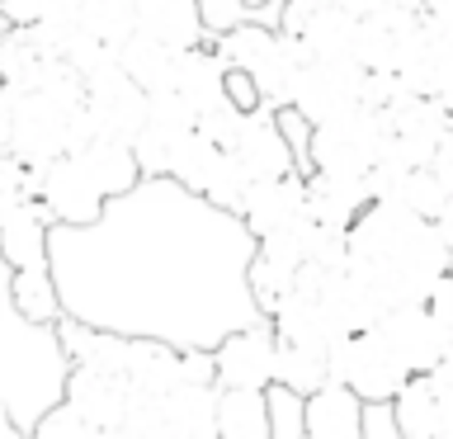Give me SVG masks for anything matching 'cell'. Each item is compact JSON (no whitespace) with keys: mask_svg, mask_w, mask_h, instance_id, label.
Here are the masks:
<instances>
[{"mask_svg":"<svg viewBox=\"0 0 453 439\" xmlns=\"http://www.w3.org/2000/svg\"><path fill=\"white\" fill-rule=\"evenodd\" d=\"M137 28L170 48H194V42L212 38L198 0H137Z\"/></svg>","mask_w":453,"mask_h":439,"instance_id":"ac0fdd59","label":"cell"},{"mask_svg":"<svg viewBox=\"0 0 453 439\" xmlns=\"http://www.w3.org/2000/svg\"><path fill=\"white\" fill-rule=\"evenodd\" d=\"M392 151V119L388 109L359 104L340 119L317 123L311 137V175H368Z\"/></svg>","mask_w":453,"mask_h":439,"instance_id":"3957f363","label":"cell"},{"mask_svg":"<svg viewBox=\"0 0 453 439\" xmlns=\"http://www.w3.org/2000/svg\"><path fill=\"white\" fill-rule=\"evenodd\" d=\"M81 19L95 38H104L109 48H123L137 34V0H85Z\"/></svg>","mask_w":453,"mask_h":439,"instance_id":"83f0119b","label":"cell"},{"mask_svg":"<svg viewBox=\"0 0 453 439\" xmlns=\"http://www.w3.org/2000/svg\"><path fill=\"white\" fill-rule=\"evenodd\" d=\"M218 435L222 439H274L269 388H218Z\"/></svg>","mask_w":453,"mask_h":439,"instance_id":"44dd1931","label":"cell"},{"mask_svg":"<svg viewBox=\"0 0 453 439\" xmlns=\"http://www.w3.org/2000/svg\"><path fill=\"white\" fill-rule=\"evenodd\" d=\"M260 236L241 212L147 175L99 222L52 227V274L66 317L123 335H156L180 350H212L265 312L250 289Z\"/></svg>","mask_w":453,"mask_h":439,"instance_id":"6da1fadb","label":"cell"},{"mask_svg":"<svg viewBox=\"0 0 453 439\" xmlns=\"http://www.w3.org/2000/svg\"><path fill=\"white\" fill-rule=\"evenodd\" d=\"M42 204H48L52 222H99L104 208L113 204L104 180L85 161V151H62L57 161L42 166Z\"/></svg>","mask_w":453,"mask_h":439,"instance_id":"52a82bcc","label":"cell"},{"mask_svg":"<svg viewBox=\"0 0 453 439\" xmlns=\"http://www.w3.org/2000/svg\"><path fill=\"white\" fill-rule=\"evenodd\" d=\"M331 378L349 382L364 402H392L402 392V382L411 378V368L396 359V350L382 340L378 326H368V331H354V335H335Z\"/></svg>","mask_w":453,"mask_h":439,"instance_id":"277c9868","label":"cell"},{"mask_svg":"<svg viewBox=\"0 0 453 439\" xmlns=\"http://www.w3.org/2000/svg\"><path fill=\"white\" fill-rule=\"evenodd\" d=\"M364 439H406L402 416H396V397L392 402H368L364 406Z\"/></svg>","mask_w":453,"mask_h":439,"instance_id":"d590c367","label":"cell"},{"mask_svg":"<svg viewBox=\"0 0 453 439\" xmlns=\"http://www.w3.org/2000/svg\"><path fill=\"white\" fill-rule=\"evenodd\" d=\"M321 5H331V0H283V14H279V24L288 28V34H303L307 14H311V10H321Z\"/></svg>","mask_w":453,"mask_h":439,"instance_id":"b9f144b4","label":"cell"},{"mask_svg":"<svg viewBox=\"0 0 453 439\" xmlns=\"http://www.w3.org/2000/svg\"><path fill=\"white\" fill-rule=\"evenodd\" d=\"M0 411H5L10 439H34L38 420L52 406L66 402L71 388V345L62 321H34L14 307V297H0Z\"/></svg>","mask_w":453,"mask_h":439,"instance_id":"7a4b0ae2","label":"cell"},{"mask_svg":"<svg viewBox=\"0 0 453 439\" xmlns=\"http://www.w3.org/2000/svg\"><path fill=\"white\" fill-rule=\"evenodd\" d=\"M34 439H99V430H95V420H85L71 402H62L38 420Z\"/></svg>","mask_w":453,"mask_h":439,"instance_id":"d6a6232c","label":"cell"},{"mask_svg":"<svg viewBox=\"0 0 453 439\" xmlns=\"http://www.w3.org/2000/svg\"><path fill=\"white\" fill-rule=\"evenodd\" d=\"M66 402L76 406L85 420H95L99 435H123L127 411L137 402V382L123 378V374H109V368H95V364H76L71 368Z\"/></svg>","mask_w":453,"mask_h":439,"instance_id":"7c38bea8","label":"cell"},{"mask_svg":"<svg viewBox=\"0 0 453 439\" xmlns=\"http://www.w3.org/2000/svg\"><path fill=\"white\" fill-rule=\"evenodd\" d=\"M321 307L331 326L340 335H354V331H368V326L382 321L388 303L378 297V289L368 283L354 265H340V269H326V283H321Z\"/></svg>","mask_w":453,"mask_h":439,"instance_id":"5bb4252c","label":"cell"},{"mask_svg":"<svg viewBox=\"0 0 453 439\" xmlns=\"http://www.w3.org/2000/svg\"><path fill=\"white\" fill-rule=\"evenodd\" d=\"M434 170H439V175H444V184L453 189V133L444 137V147L434 151Z\"/></svg>","mask_w":453,"mask_h":439,"instance_id":"7bdbcfd3","label":"cell"},{"mask_svg":"<svg viewBox=\"0 0 453 439\" xmlns=\"http://www.w3.org/2000/svg\"><path fill=\"white\" fill-rule=\"evenodd\" d=\"M378 331H382V340L396 350V359H402L411 374H430V368L453 350L449 331L439 326L430 303H396V307H388L382 321H378Z\"/></svg>","mask_w":453,"mask_h":439,"instance_id":"9c48e42d","label":"cell"},{"mask_svg":"<svg viewBox=\"0 0 453 439\" xmlns=\"http://www.w3.org/2000/svg\"><path fill=\"white\" fill-rule=\"evenodd\" d=\"M430 307H434V317H439V326L449 331V345H453V274H444V279L434 283Z\"/></svg>","mask_w":453,"mask_h":439,"instance_id":"ab89813d","label":"cell"},{"mask_svg":"<svg viewBox=\"0 0 453 439\" xmlns=\"http://www.w3.org/2000/svg\"><path fill=\"white\" fill-rule=\"evenodd\" d=\"M246 113L250 109H241L236 99H222V104H212V109L198 113V127H203L212 142H222V147H236L241 127H246Z\"/></svg>","mask_w":453,"mask_h":439,"instance_id":"836d02e7","label":"cell"},{"mask_svg":"<svg viewBox=\"0 0 453 439\" xmlns=\"http://www.w3.org/2000/svg\"><path fill=\"white\" fill-rule=\"evenodd\" d=\"M123 66L127 76H133L142 90H165V85H175V66H180V48H170V42L151 38V34H137L123 42Z\"/></svg>","mask_w":453,"mask_h":439,"instance_id":"d4e9b609","label":"cell"},{"mask_svg":"<svg viewBox=\"0 0 453 439\" xmlns=\"http://www.w3.org/2000/svg\"><path fill=\"white\" fill-rule=\"evenodd\" d=\"M269 420H274V439H303L307 435V392L288 388V382H269Z\"/></svg>","mask_w":453,"mask_h":439,"instance_id":"4dcf8cb0","label":"cell"},{"mask_svg":"<svg viewBox=\"0 0 453 439\" xmlns=\"http://www.w3.org/2000/svg\"><path fill=\"white\" fill-rule=\"evenodd\" d=\"M226 76H232V62L218 52V42H194V48H180V66H175V90L189 99V104L203 113L222 99H232L226 90Z\"/></svg>","mask_w":453,"mask_h":439,"instance_id":"2e32d148","label":"cell"},{"mask_svg":"<svg viewBox=\"0 0 453 439\" xmlns=\"http://www.w3.org/2000/svg\"><path fill=\"white\" fill-rule=\"evenodd\" d=\"M232 151L250 166L255 180H274V175H293L297 170V151H293L288 133H283L274 104H260L246 113V127H241Z\"/></svg>","mask_w":453,"mask_h":439,"instance_id":"9a60e30c","label":"cell"},{"mask_svg":"<svg viewBox=\"0 0 453 439\" xmlns=\"http://www.w3.org/2000/svg\"><path fill=\"white\" fill-rule=\"evenodd\" d=\"M52 10V0H0V14H5V24H38L42 14Z\"/></svg>","mask_w":453,"mask_h":439,"instance_id":"f35d334b","label":"cell"},{"mask_svg":"<svg viewBox=\"0 0 453 439\" xmlns=\"http://www.w3.org/2000/svg\"><path fill=\"white\" fill-rule=\"evenodd\" d=\"M359 28H364V14H354L340 0H331V5L307 14L303 38L317 57H359Z\"/></svg>","mask_w":453,"mask_h":439,"instance_id":"603a6c76","label":"cell"},{"mask_svg":"<svg viewBox=\"0 0 453 439\" xmlns=\"http://www.w3.org/2000/svg\"><path fill=\"white\" fill-rule=\"evenodd\" d=\"M218 388H269L279 378V326L260 317L212 345Z\"/></svg>","mask_w":453,"mask_h":439,"instance_id":"ba28073f","label":"cell"},{"mask_svg":"<svg viewBox=\"0 0 453 439\" xmlns=\"http://www.w3.org/2000/svg\"><path fill=\"white\" fill-rule=\"evenodd\" d=\"M449 198H453V189L444 184V175H439L434 166H411L402 189H396V204L416 208L420 218H439V212L449 208Z\"/></svg>","mask_w":453,"mask_h":439,"instance_id":"f1b7e54d","label":"cell"},{"mask_svg":"<svg viewBox=\"0 0 453 439\" xmlns=\"http://www.w3.org/2000/svg\"><path fill=\"white\" fill-rule=\"evenodd\" d=\"M222 142H212L203 127H194L189 137L175 147V161H170V175H175L184 189H194V194H208V184L212 175H218V166H222Z\"/></svg>","mask_w":453,"mask_h":439,"instance_id":"484cf974","label":"cell"},{"mask_svg":"<svg viewBox=\"0 0 453 439\" xmlns=\"http://www.w3.org/2000/svg\"><path fill=\"white\" fill-rule=\"evenodd\" d=\"M274 382H288V388L311 397L321 382H331V350L297 345V340H279V378Z\"/></svg>","mask_w":453,"mask_h":439,"instance_id":"4316f807","label":"cell"},{"mask_svg":"<svg viewBox=\"0 0 453 439\" xmlns=\"http://www.w3.org/2000/svg\"><path fill=\"white\" fill-rule=\"evenodd\" d=\"M434 227H439V236H444V246L453 250V198H449V208L434 218Z\"/></svg>","mask_w":453,"mask_h":439,"instance_id":"f6af8a7d","label":"cell"},{"mask_svg":"<svg viewBox=\"0 0 453 439\" xmlns=\"http://www.w3.org/2000/svg\"><path fill=\"white\" fill-rule=\"evenodd\" d=\"M85 85H90L85 109H90L99 137H123V142H133V137L142 133V123H147L151 95L142 90L133 76H127L123 52H109L95 71H85Z\"/></svg>","mask_w":453,"mask_h":439,"instance_id":"5b68a950","label":"cell"},{"mask_svg":"<svg viewBox=\"0 0 453 439\" xmlns=\"http://www.w3.org/2000/svg\"><path fill=\"white\" fill-rule=\"evenodd\" d=\"M5 293L34 321H62L66 317V297H62V283H57L52 265H28V269L5 265Z\"/></svg>","mask_w":453,"mask_h":439,"instance_id":"7402d4cb","label":"cell"},{"mask_svg":"<svg viewBox=\"0 0 453 439\" xmlns=\"http://www.w3.org/2000/svg\"><path fill=\"white\" fill-rule=\"evenodd\" d=\"M396 416H402L406 439H453V425L444 416V402L434 392L430 374H411L396 392Z\"/></svg>","mask_w":453,"mask_h":439,"instance_id":"ffe728a7","label":"cell"},{"mask_svg":"<svg viewBox=\"0 0 453 439\" xmlns=\"http://www.w3.org/2000/svg\"><path fill=\"white\" fill-rule=\"evenodd\" d=\"M430 378H434V392H439V402H444V416H449V425H453V350L439 359L434 368H430Z\"/></svg>","mask_w":453,"mask_h":439,"instance_id":"60d3db41","label":"cell"},{"mask_svg":"<svg viewBox=\"0 0 453 439\" xmlns=\"http://www.w3.org/2000/svg\"><path fill=\"white\" fill-rule=\"evenodd\" d=\"M364 81H368V66L359 57H317V62L297 71L288 104H297L311 123L340 119V113L364 104Z\"/></svg>","mask_w":453,"mask_h":439,"instance_id":"8992f818","label":"cell"},{"mask_svg":"<svg viewBox=\"0 0 453 439\" xmlns=\"http://www.w3.org/2000/svg\"><path fill=\"white\" fill-rule=\"evenodd\" d=\"M364 397L349 382H321L307 397V435L311 439H364Z\"/></svg>","mask_w":453,"mask_h":439,"instance_id":"e0dca14e","label":"cell"},{"mask_svg":"<svg viewBox=\"0 0 453 439\" xmlns=\"http://www.w3.org/2000/svg\"><path fill=\"white\" fill-rule=\"evenodd\" d=\"M52 212L38 194H0V246L10 269L52 265Z\"/></svg>","mask_w":453,"mask_h":439,"instance_id":"30bf717a","label":"cell"},{"mask_svg":"<svg viewBox=\"0 0 453 439\" xmlns=\"http://www.w3.org/2000/svg\"><path fill=\"white\" fill-rule=\"evenodd\" d=\"M311 212V184L303 170L293 175H274V180H255V189L241 208V218L255 236H269V232H283V227L303 222Z\"/></svg>","mask_w":453,"mask_h":439,"instance_id":"4fadbf2b","label":"cell"},{"mask_svg":"<svg viewBox=\"0 0 453 439\" xmlns=\"http://www.w3.org/2000/svg\"><path fill=\"white\" fill-rule=\"evenodd\" d=\"M189 137V133H170V127L161 123H142V133L133 137V147H137V161L147 175H170V161H175V147Z\"/></svg>","mask_w":453,"mask_h":439,"instance_id":"1f68e13d","label":"cell"},{"mask_svg":"<svg viewBox=\"0 0 453 439\" xmlns=\"http://www.w3.org/2000/svg\"><path fill=\"white\" fill-rule=\"evenodd\" d=\"M250 189H255L250 166L241 161L232 147H226V151H222L218 175H212V184H208V198H212L218 208H226V212H241V208H246V198H250Z\"/></svg>","mask_w":453,"mask_h":439,"instance_id":"f546056e","label":"cell"},{"mask_svg":"<svg viewBox=\"0 0 453 439\" xmlns=\"http://www.w3.org/2000/svg\"><path fill=\"white\" fill-rule=\"evenodd\" d=\"M307 184H311V218L331 227H354L359 212L373 204L368 175H307Z\"/></svg>","mask_w":453,"mask_h":439,"instance_id":"d6986e66","label":"cell"},{"mask_svg":"<svg viewBox=\"0 0 453 439\" xmlns=\"http://www.w3.org/2000/svg\"><path fill=\"white\" fill-rule=\"evenodd\" d=\"M226 90H232V99H236L241 109H260V104H265L260 81H255L246 66H232V76H226Z\"/></svg>","mask_w":453,"mask_h":439,"instance_id":"74e56055","label":"cell"},{"mask_svg":"<svg viewBox=\"0 0 453 439\" xmlns=\"http://www.w3.org/2000/svg\"><path fill=\"white\" fill-rule=\"evenodd\" d=\"M198 10H203V24H208L212 38L226 34V28H236L241 19H260V14H250L241 0H198Z\"/></svg>","mask_w":453,"mask_h":439,"instance_id":"8d00e7d4","label":"cell"},{"mask_svg":"<svg viewBox=\"0 0 453 439\" xmlns=\"http://www.w3.org/2000/svg\"><path fill=\"white\" fill-rule=\"evenodd\" d=\"M430 95H439L453 109V38H439V34L430 52Z\"/></svg>","mask_w":453,"mask_h":439,"instance_id":"e575fe53","label":"cell"},{"mask_svg":"<svg viewBox=\"0 0 453 439\" xmlns=\"http://www.w3.org/2000/svg\"><path fill=\"white\" fill-rule=\"evenodd\" d=\"M250 14H260V19H279L283 14V0H241Z\"/></svg>","mask_w":453,"mask_h":439,"instance_id":"ee69618b","label":"cell"},{"mask_svg":"<svg viewBox=\"0 0 453 439\" xmlns=\"http://www.w3.org/2000/svg\"><path fill=\"white\" fill-rule=\"evenodd\" d=\"M392 119V156L411 166H434V151L453 133V109L439 95H411L388 109Z\"/></svg>","mask_w":453,"mask_h":439,"instance_id":"8fae6325","label":"cell"},{"mask_svg":"<svg viewBox=\"0 0 453 439\" xmlns=\"http://www.w3.org/2000/svg\"><path fill=\"white\" fill-rule=\"evenodd\" d=\"M269 321L279 326V340H297V345H317V350H331L340 335L331 317H326L321 297H307V293H288Z\"/></svg>","mask_w":453,"mask_h":439,"instance_id":"cb8c5ba5","label":"cell"}]
</instances>
